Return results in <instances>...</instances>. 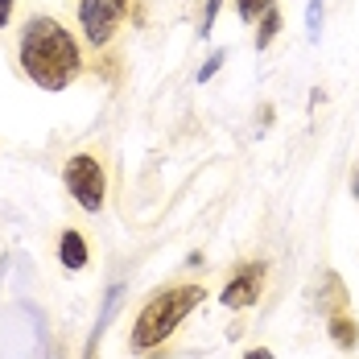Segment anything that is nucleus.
Here are the masks:
<instances>
[{
  "label": "nucleus",
  "instance_id": "6e6552de",
  "mask_svg": "<svg viewBox=\"0 0 359 359\" xmlns=\"http://www.w3.org/2000/svg\"><path fill=\"white\" fill-rule=\"evenodd\" d=\"M277 29H281V13H277V4L260 17V34H256V50H269L273 46V37H277Z\"/></svg>",
  "mask_w": 359,
  "mask_h": 359
},
{
  "label": "nucleus",
  "instance_id": "7ed1b4c3",
  "mask_svg": "<svg viewBox=\"0 0 359 359\" xmlns=\"http://www.w3.org/2000/svg\"><path fill=\"white\" fill-rule=\"evenodd\" d=\"M62 178H67V190H71V198L83 207V211L95 215V211L104 207L108 178H104L100 157H91V153H74L71 161H67V170H62Z\"/></svg>",
  "mask_w": 359,
  "mask_h": 359
},
{
  "label": "nucleus",
  "instance_id": "ddd939ff",
  "mask_svg": "<svg viewBox=\"0 0 359 359\" xmlns=\"http://www.w3.org/2000/svg\"><path fill=\"white\" fill-rule=\"evenodd\" d=\"M8 17H13V0H0V29L8 25Z\"/></svg>",
  "mask_w": 359,
  "mask_h": 359
},
{
  "label": "nucleus",
  "instance_id": "423d86ee",
  "mask_svg": "<svg viewBox=\"0 0 359 359\" xmlns=\"http://www.w3.org/2000/svg\"><path fill=\"white\" fill-rule=\"evenodd\" d=\"M58 260H62L71 273H79V269L87 264V240H83L74 227H67V231H62V240H58Z\"/></svg>",
  "mask_w": 359,
  "mask_h": 359
},
{
  "label": "nucleus",
  "instance_id": "f257e3e1",
  "mask_svg": "<svg viewBox=\"0 0 359 359\" xmlns=\"http://www.w3.org/2000/svg\"><path fill=\"white\" fill-rule=\"evenodd\" d=\"M17 58H21V71L29 74L41 91H67L83 71L79 41L54 17H29L25 21Z\"/></svg>",
  "mask_w": 359,
  "mask_h": 359
},
{
  "label": "nucleus",
  "instance_id": "9b49d317",
  "mask_svg": "<svg viewBox=\"0 0 359 359\" xmlns=\"http://www.w3.org/2000/svg\"><path fill=\"white\" fill-rule=\"evenodd\" d=\"M223 58H227V54H223V50H215V54H211V58L203 62V71H198V83H207V79H211V74H215L219 67H223Z\"/></svg>",
  "mask_w": 359,
  "mask_h": 359
},
{
  "label": "nucleus",
  "instance_id": "4468645a",
  "mask_svg": "<svg viewBox=\"0 0 359 359\" xmlns=\"http://www.w3.org/2000/svg\"><path fill=\"white\" fill-rule=\"evenodd\" d=\"M244 359H273V355H269V351L260 347V351H248V355H244Z\"/></svg>",
  "mask_w": 359,
  "mask_h": 359
},
{
  "label": "nucleus",
  "instance_id": "39448f33",
  "mask_svg": "<svg viewBox=\"0 0 359 359\" xmlns=\"http://www.w3.org/2000/svg\"><path fill=\"white\" fill-rule=\"evenodd\" d=\"M260 289H264V264H260V260H248V264L223 285V297H219V302H223L227 310H248L252 302L260 297Z\"/></svg>",
  "mask_w": 359,
  "mask_h": 359
},
{
  "label": "nucleus",
  "instance_id": "1a4fd4ad",
  "mask_svg": "<svg viewBox=\"0 0 359 359\" xmlns=\"http://www.w3.org/2000/svg\"><path fill=\"white\" fill-rule=\"evenodd\" d=\"M236 8H240V21H260L269 8H273V0H236Z\"/></svg>",
  "mask_w": 359,
  "mask_h": 359
},
{
  "label": "nucleus",
  "instance_id": "9d476101",
  "mask_svg": "<svg viewBox=\"0 0 359 359\" xmlns=\"http://www.w3.org/2000/svg\"><path fill=\"white\" fill-rule=\"evenodd\" d=\"M306 29H310V37L323 34V0H310L306 4Z\"/></svg>",
  "mask_w": 359,
  "mask_h": 359
},
{
  "label": "nucleus",
  "instance_id": "f8f14e48",
  "mask_svg": "<svg viewBox=\"0 0 359 359\" xmlns=\"http://www.w3.org/2000/svg\"><path fill=\"white\" fill-rule=\"evenodd\" d=\"M219 4H223V0H207V13H203V34H211V25H215V17H219Z\"/></svg>",
  "mask_w": 359,
  "mask_h": 359
},
{
  "label": "nucleus",
  "instance_id": "0eeeda50",
  "mask_svg": "<svg viewBox=\"0 0 359 359\" xmlns=\"http://www.w3.org/2000/svg\"><path fill=\"white\" fill-rule=\"evenodd\" d=\"M330 334H334V343H339L343 351H351L359 343V326L351 323L347 314H334V318H330Z\"/></svg>",
  "mask_w": 359,
  "mask_h": 359
},
{
  "label": "nucleus",
  "instance_id": "f03ea898",
  "mask_svg": "<svg viewBox=\"0 0 359 359\" xmlns=\"http://www.w3.org/2000/svg\"><path fill=\"white\" fill-rule=\"evenodd\" d=\"M203 297H207V293L198 285H174V289H165V293H157V297H149L144 310L137 314V323H133V351H153V347H161Z\"/></svg>",
  "mask_w": 359,
  "mask_h": 359
},
{
  "label": "nucleus",
  "instance_id": "20e7f679",
  "mask_svg": "<svg viewBox=\"0 0 359 359\" xmlns=\"http://www.w3.org/2000/svg\"><path fill=\"white\" fill-rule=\"evenodd\" d=\"M124 17H128V0H79V25L91 46H108Z\"/></svg>",
  "mask_w": 359,
  "mask_h": 359
}]
</instances>
